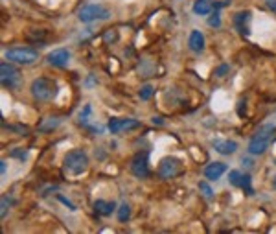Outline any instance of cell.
<instances>
[{
  "label": "cell",
  "mask_w": 276,
  "mask_h": 234,
  "mask_svg": "<svg viewBox=\"0 0 276 234\" xmlns=\"http://www.w3.org/2000/svg\"><path fill=\"white\" fill-rule=\"evenodd\" d=\"M276 138V126L274 124H265L258 128V131L254 133V137L249 142V153L251 155H263L267 149L271 148L272 140Z\"/></svg>",
  "instance_id": "1"
},
{
  "label": "cell",
  "mask_w": 276,
  "mask_h": 234,
  "mask_svg": "<svg viewBox=\"0 0 276 234\" xmlns=\"http://www.w3.org/2000/svg\"><path fill=\"white\" fill-rule=\"evenodd\" d=\"M30 92L37 102H52L57 96V83L50 77H37L31 82Z\"/></svg>",
  "instance_id": "2"
},
{
  "label": "cell",
  "mask_w": 276,
  "mask_h": 234,
  "mask_svg": "<svg viewBox=\"0 0 276 234\" xmlns=\"http://www.w3.org/2000/svg\"><path fill=\"white\" fill-rule=\"evenodd\" d=\"M111 17V10L103 4H85L77 11V19L79 22H98V21H107Z\"/></svg>",
  "instance_id": "3"
},
{
  "label": "cell",
  "mask_w": 276,
  "mask_h": 234,
  "mask_svg": "<svg viewBox=\"0 0 276 234\" xmlns=\"http://www.w3.org/2000/svg\"><path fill=\"white\" fill-rule=\"evenodd\" d=\"M88 168V155L83 149H72L65 157V170L72 173V175H79L85 173Z\"/></svg>",
  "instance_id": "4"
},
{
  "label": "cell",
  "mask_w": 276,
  "mask_h": 234,
  "mask_svg": "<svg viewBox=\"0 0 276 234\" xmlns=\"http://www.w3.org/2000/svg\"><path fill=\"white\" fill-rule=\"evenodd\" d=\"M6 59L15 65H33L39 59V52L33 48H26V46H15L6 50Z\"/></svg>",
  "instance_id": "5"
},
{
  "label": "cell",
  "mask_w": 276,
  "mask_h": 234,
  "mask_svg": "<svg viewBox=\"0 0 276 234\" xmlns=\"http://www.w3.org/2000/svg\"><path fill=\"white\" fill-rule=\"evenodd\" d=\"M0 82L8 89H19V85H21V70L13 63L4 61L0 65Z\"/></svg>",
  "instance_id": "6"
},
{
  "label": "cell",
  "mask_w": 276,
  "mask_h": 234,
  "mask_svg": "<svg viewBox=\"0 0 276 234\" xmlns=\"http://www.w3.org/2000/svg\"><path fill=\"white\" fill-rule=\"evenodd\" d=\"M180 170H182V163H180V159L177 157H164L162 161H160L159 164V170H157V173H159L160 179H173L177 177L180 173Z\"/></svg>",
  "instance_id": "7"
},
{
  "label": "cell",
  "mask_w": 276,
  "mask_h": 234,
  "mask_svg": "<svg viewBox=\"0 0 276 234\" xmlns=\"http://www.w3.org/2000/svg\"><path fill=\"white\" fill-rule=\"evenodd\" d=\"M149 151H140L134 155V159L131 161V173L138 179H148L151 175L149 170Z\"/></svg>",
  "instance_id": "8"
},
{
  "label": "cell",
  "mask_w": 276,
  "mask_h": 234,
  "mask_svg": "<svg viewBox=\"0 0 276 234\" xmlns=\"http://www.w3.org/2000/svg\"><path fill=\"white\" fill-rule=\"evenodd\" d=\"M107 128L113 135H120V133L138 129L140 128V122L134 120V118H111L107 124Z\"/></svg>",
  "instance_id": "9"
},
{
  "label": "cell",
  "mask_w": 276,
  "mask_h": 234,
  "mask_svg": "<svg viewBox=\"0 0 276 234\" xmlns=\"http://www.w3.org/2000/svg\"><path fill=\"white\" fill-rule=\"evenodd\" d=\"M228 181H230V184H234L238 188H243L249 196L254 193L252 192V186H251L252 179L249 173H241L240 170H232V172L228 173Z\"/></svg>",
  "instance_id": "10"
},
{
  "label": "cell",
  "mask_w": 276,
  "mask_h": 234,
  "mask_svg": "<svg viewBox=\"0 0 276 234\" xmlns=\"http://www.w3.org/2000/svg\"><path fill=\"white\" fill-rule=\"evenodd\" d=\"M46 61L48 65L52 66H57V68H65L70 61V52L67 48H56V50H52L48 56H46Z\"/></svg>",
  "instance_id": "11"
},
{
  "label": "cell",
  "mask_w": 276,
  "mask_h": 234,
  "mask_svg": "<svg viewBox=\"0 0 276 234\" xmlns=\"http://www.w3.org/2000/svg\"><path fill=\"white\" fill-rule=\"evenodd\" d=\"M212 146H214L215 151L221 153V155H232V153H236V149H238V142L226 140V138H215V140H212Z\"/></svg>",
  "instance_id": "12"
},
{
  "label": "cell",
  "mask_w": 276,
  "mask_h": 234,
  "mask_svg": "<svg viewBox=\"0 0 276 234\" xmlns=\"http://www.w3.org/2000/svg\"><path fill=\"white\" fill-rule=\"evenodd\" d=\"M188 46H190V50L195 52V54H201V52L205 50L206 41H205V35H203V31L192 30V33H190V39H188Z\"/></svg>",
  "instance_id": "13"
},
{
  "label": "cell",
  "mask_w": 276,
  "mask_h": 234,
  "mask_svg": "<svg viewBox=\"0 0 276 234\" xmlns=\"http://www.w3.org/2000/svg\"><path fill=\"white\" fill-rule=\"evenodd\" d=\"M249 22H251V13L249 11H240L234 15V26L241 35H249Z\"/></svg>",
  "instance_id": "14"
},
{
  "label": "cell",
  "mask_w": 276,
  "mask_h": 234,
  "mask_svg": "<svg viewBox=\"0 0 276 234\" xmlns=\"http://www.w3.org/2000/svg\"><path fill=\"white\" fill-rule=\"evenodd\" d=\"M225 172H226L225 163H212L205 168V177L208 179V181H217V179H221V175Z\"/></svg>",
  "instance_id": "15"
},
{
  "label": "cell",
  "mask_w": 276,
  "mask_h": 234,
  "mask_svg": "<svg viewBox=\"0 0 276 234\" xmlns=\"http://www.w3.org/2000/svg\"><path fill=\"white\" fill-rule=\"evenodd\" d=\"M94 210H96V214H100V216H111V214L118 209H116V203H113V201L98 199V201H94Z\"/></svg>",
  "instance_id": "16"
},
{
  "label": "cell",
  "mask_w": 276,
  "mask_h": 234,
  "mask_svg": "<svg viewBox=\"0 0 276 234\" xmlns=\"http://www.w3.org/2000/svg\"><path fill=\"white\" fill-rule=\"evenodd\" d=\"M214 2L212 0H195L194 2V13L195 15H210L214 11Z\"/></svg>",
  "instance_id": "17"
},
{
  "label": "cell",
  "mask_w": 276,
  "mask_h": 234,
  "mask_svg": "<svg viewBox=\"0 0 276 234\" xmlns=\"http://www.w3.org/2000/svg\"><path fill=\"white\" fill-rule=\"evenodd\" d=\"M63 122V118L59 116H54V118H44L41 124H39V131L41 133H48V131H54L56 128H59Z\"/></svg>",
  "instance_id": "18"
},
{
  "label": "cell",
  "mask_w": 276,
  "mask_h": 234,
  "mask_svg": "<svg viewBox=\"0 0 276 234\" xmlns=\"http://www.w3.org/2000/svg\"><path fill=\"white\" fill-rule=\"evenodd\" d=\"M90 114H92V107H90V103H87V105H85L81 111H79V114H77V120H79V124H81V126H87Z\"/></svg>",
  "instance_id": "19"
},
{
  "label": "cell",
  "mask_w": 276,
  "mask_h": 234,
  "mask_svg": "<svg viewBox=\"0 0 276 234\" xmlns=\"http://www.w3.org/2000/svg\"><path fill=\"white\" fill-rule=\"evenodd\" d=\"M129 218H131V207L127 203H122L120 209H118V219L120 221H127Z\"/></svg>",
  "instance_id": "20"
},
{
  "label": "cell",
  "mask_w": 276,
  "mask_h": 234,
  "mask_svg": "<svg viewBox=\"0 0 276 234\" xmlns=\"http://www.w3.org/2000/svg\"><path fill=\"white\" fill-rule=\"evenodd\" d=\"M153 92H155V89L151 85H144L142 89H140V92H138V96H140V100H149V98L153 96Z\"/></svg>",
  "instance_id": "21"
},
{
  "label": "cell",
  "mask_w": 276,
  "mask_h": 234,
  "mask_svg": "<svg viewBox=\"0 0 276 234\" xmlns=\"http://www.w3.org/2000/svg\"><path fill=\"white\" fill-rule=\"evenodd\" d=\"M199 190L203 192V196H205L206 199H212L214 198V190H212V186H210L206 181H201L199 183Z\"/></svg>",
  "instance_id": "22"
},
{
  "label": "cell",
  "mask_w": 276,
  "mask_h": 234,
  "mask_svg": "<svg viewBox=\"0 0 276 234\" xmlns=\"http://www.w3.org/2000/svg\"><path fill=\"white\" fill-rule=\"evenodd\" d=\"M208 24L212 26V28H219L221 19H219V13H217V11H214V15H212V17L208 19Z\"/></svg>",
  "instance_id": "23"
},
{
  "label": "cell",
  "mask_w": 276,
  "mask_h": 234,
  "mask_svg": "<svg viewBox=\"0 0 276 234\" xmlns=\"http://www.w3.org/2000/svg\"><path fill=\"white\" fill-rule=\"evenodd\" d=\"M228 70H230V66L225 63V65H221V66H217V68H215V70H214V76H217V77H223V76H225V74H226V72H228Z\"/></svg>",
  "instance_id": "24"
},
{
  "label": "cell",
  "mask_w": 276,
  "mask_h": 234,
  "mask_svg": "<svg viewBox=\"0 0 276 234\" xmlns=\"http://www.w3.org/2000/svg\"><path fill=\"white\" fill-rule=\"evenodd\" d=\"M2 210H0V216H2V219L6 218V214H8V210H10V201H8V198H2Z\"/></svg>",
  "instance_id": "25"
},
{
  "label": "cell",
  "mask_w": 276,
  "mask_h": 234,
  "mask_svg": "<svg viewBox=\"0 0 276 234\" xmlns=\"http://www.w3.org/2000/svg\"><path fill=\"white\" fill-rule=\"evenodd\" d=\"M11 157H15V159H21V161H24V159H26V151H17V149H13V151H11Z\"/></svg>",
  "instance_id": "26"
},
{
  "label": "cell",
  "mask_w": 276,
  "mask_h": 234,
  "mask_svg": "<svg viewBox=\"0 0 276 234\" xmlns=\"http://www.w3.org/2000/svg\"><path fill=\"white\" fill-rule=\"evenodd\" d=\"M59 201H61V203H65V205H68V207H70V210H76V205H72L70 201H68V199H65L63 196H59Z\"/></svg>",
  "instance_id": "27"
},
{
  "label": "cell",
  "mask_w": 276,
  "mask_h": 234,
  "mask_svg": "<svg viewBox=\"0 0 276 234\" xmlns=\"http://www.w3.org/2000/svg\"><path fill=\"white\" fill-rule=\"evenodd\" d=\"M267 6H269V10L276 13V0H267Z\"/></svg>",
  "instance_id": "28"
},
{
  "label": "cell",
  "mask_w": 276,
  "mask_h": 234,
  "mask_svg": "<svg viewBox=\"0 0 276 234\" xmlns=\"http://www.w3.org/2000/svg\"><path fill=\"white\" fill-rule=\"evenodd\" d=\"M6 170H8V163L2 161V163H0V172H2V175H6Z\"/></svg>",
  "instance_id": "29"
},
{
  "label": "cell",
  "mask_w": 276,
  "mask_h": 234,
  "mask_svg": "<svg viewBox=\"0 0 276 234\" xmlns=\"http://www.w3.org/2000/svg\"><path fill=\"white\" fill-rule=\"evenodd\" d=\"M153 124H159V126H160V124H162V118H160V116H155L153 118Z\"/></svg>",
  "instance_id": "30"
},
{
  "label": "cell",
  "mask_w": 276,
  "mask_h": 234,
  "mask_svg": "<svg viewBox=\"0 0 276 234\" xmlns=\"http://www.w3.org/2000/svg\"><path fill=\"white\" fill-rule=\"evenodd\" d=\"M272 188L276 190V175H274V179H272Z\"/></svg>",
  "instance_id": "31"
}]
</instances>
